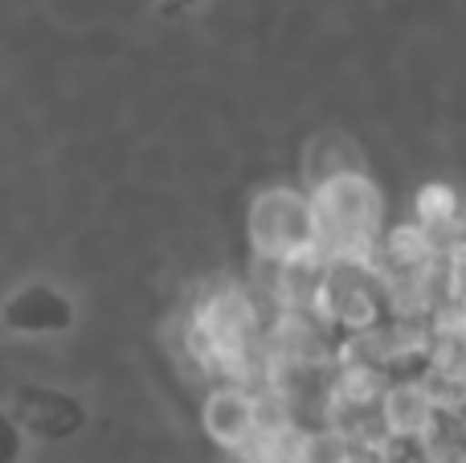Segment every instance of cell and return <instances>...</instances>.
<instances>
[{"label": "cell", "mask_w": 466, "mask_h": 463, "mask_svg": "<svg viewBox=\"0 0 466 463\" xmlns=\"http://www.w3.org/2000/svg\"><path fill=\"white\" fill-rule=\"evenodd\" d=\"M442 267H446V295L466 304V238H459V242L442 254Z\"/></svg>", "instance_id": "cell-13"}, {"label": "cell", "mask_w": 466, "mask_h": 463, "mask_svg": "<svg viewBox=\"0 0 466 463\" xmlns=\"http://www.w3.org/2000/svg\"><path fill=\"white\" fill-rule=\"evenodd\" d=\"M413 210H418V221L421 226H434V221H451L459 218V193H454L446 180H430V185L418 189V197H413Z\"/></svg>", "instance_id": "cell-12"}, {"label": "cell", "mask_w": 466, "mask_h": 463, "mask_svg": "<svg viewBox=\"0 0 466 463\" xmlns=\"http://www.w3.org/2000/svg\"><path fill=\"white\" fill-rule=\"evenodd\" d=\"M462 439H466V415H462Z\"/></svg>", "instance_id": "cell-14"}, {"label": "cell", "mask_w": 466, "mask_h": 463, "mask_svg": "<svg viewBox=\"0 0 466 463\" xmlns=\"http://www.w3.org/2000/svg\"><path fill=\"white\" fill-rule=\"evenodd\" d=\"M352 456H356V443L328 423L319 431H307L303 439V463H352Z\"/></svg>", "instance_id": "cell-11"}, {"label": "cell", "mask_w": 466, "mask_h": 463, "mask_svg": "<svg viewBox=\"0 0 466 463\" xmlns=\"http://www.w3.org/2000/svg\"><path fill=\"white\" fill-rule=\"evenodd\" d=\"M205 431L218 448L226 451H241L258 431V418H254V390L246 386H233L221 382L218 390L205 398Z\"/></svg>", "instance_id": "cell-6"}, {"label": "cell", "mask_w": 466, "mask_h": 463, "mask_svg": "<svg viewBox=\"0 0 466 463\" xmlns=\"http://www.w3.org/2000/svg\"><path fill=\"white\" fill-rule=\"evenodd\" d=\"M262 357L282 361V365H303L319 369L336 361V349L323 341V324L311 312H287L282 308L274 316V324L262 333Z\"/></svg>", "instance_id": "cell-4"}, {"label": "cell", "mask_w": 466, "mask_h": 463, "mask_svg": "<svg viewBox=\"0 0 466 463\" xmlns=\"http://www.w3.org/2000/svg\"><path fill=\"white\" fill-rule=\"evenodd\" d=\"M380 418L397 443H421L426 435L438 431L442 410L426 394L421 377H401V382H389L385 398H380Z\"/></svg>", "instance_id": "cell-5"}, {"label": "cell", "mask_w": 466, "mask_h": 463, "mask_svg": "<svg viewBox=\"0 0 466 463\" xmlns=\"http://www.w3.org/2000/svg\"><path fill=\"white\" fill-rule=\"evenodd\" d=\"M421 386H426V394L434 398V406L442 410V415H462L466 410V369L462 374H451V369L426 365Z\"/></svg>", "instance_id": "cell-10"}, {"label": "cell", "mask_w": 466, "mask_h": 463, "mask_svg": "<svg viewBox=\"0 0 466 463\" xmlns=\"http://www.w3.org/2000/svg\"><path fill=\"white\" fill-rule=\"evenodd\" d=\"M389 369H377V365H339L336 377H331L328 390L348 398L352 406H364V410H380V398L389 390Z\"/></svg>", "instance_id": "cell-7"}, {"label": "cell", "mask_w": 466, "mask_h": 463, "mask_svg": "<svg viewBox=\"0 0 466 463\" xmlns=\"http://www.w3.org/2000/svg\"><path fill=\"white\" fill-rule=\"evenodd\" d=\"M319 246L331 262H356L380 275V221H385V197L360 169L336 172L311 189Z\"/></svg>", "instance_id": "cell-1"}, {"label": "cell", "mask_w": 466, "mask_h": 463, "mask_svg": "<svg viewBox=\"0 0 466 463\" xmlns=\"http://www.w3.org/2000/svg\"><path fill=\"white\" fill-rule=\"evenodd\" d=\"M319 242L315 201L290 185H270L249 205V246L258 262H287L303 246Z\"/></svg>", "instance_id": "cell-2"}, {"label": "cell", "mask_w": 466, "mask_h": 463, "mask_svg": "<svg viewBox=\"0 0 466 463\" xmlns=\"http://www.w3.org/2000/svg\"><path fill=\"white\" fill-rule=\"evenodd\" d=\"M380 259H385L389 267H421V262H434V259H442V254L434 251V242H430L421 221H401V226L385 230V238H380Z\"/></svg>", "instance_id": "cell-8"}, {"label": "cell", "mask_w": 466, "mask_h": 463, "mask_svg": "<svg viewBox=\"0 0 466 463\" xmlns=\"http://www.w3.org/2000/svg\"><path fill=\"white\" fill-rule=\"evenodd\" d=\"M336 365H377V369H389V365H393V336H389V324L360 328V333H344V341L336 345Z\"/></svg>", "instance_id": "cell-9"}, {"label": "cell", "mask_w": 466, "mask_h": 463, "mask_svg": "<svg viewBox=\"0 0 466 463\" xmlns=\"http://www.w3.org/2000/svg\"><path fill=\"white\" fill-rule=\"evenodd\" d=\"M193 320H201V328L213 336V345H218V369L233 357H246V353L262 349L258 308L238 287H218L213 295H205V300L197 304ZM218 369H213V374H218Z\"/></svg>", "instance_id": "cell-3"}]
</instances>
